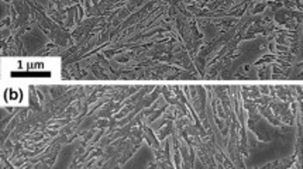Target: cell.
Masks as SVG:
<instances>
[{
	"label": "cell",
	"mask_w": 303,
	"mask_h": 169,
	"mask_svg": "<svg viewBox=\"0 0 303 169\" xmlns=\"http://www.w3.org/2000/svg\"><path fill=\"white\" fill-rule=\"evenodd\" d=\"M27 69H44V64L43 62H31V64H27Z\"/></svg>",
	"instance_id": "6da1fadb"
},
{
	"label": "cell",
	"mask_w": 303,
	"mask_h": 169,
	"mask_svg": "<svg viewBox=\"0 0 303 169\" xmlns=\"http://www.w3.org/2000/svg\"><path fill=\"white\" fill-rule=\"evenodd\" d=\"M7 94H10V100H17V99H18V92H17V89H9V90H7Z\"/></svg>",
	"instance_id": "7a4b0ae2"
}]
</instances>
